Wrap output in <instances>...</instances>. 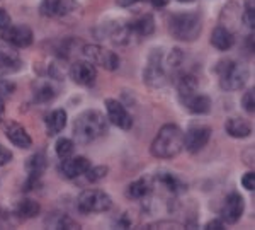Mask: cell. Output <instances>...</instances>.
<instances>
[{
  "label": "cell",
  "instance_id": "14",
  "mask_svg": "<svg viewBox=\"0 0 255 230\" xmlns=\"http://www.w3.org/2000/svg\"><path fill=\"white\" fill-rule=\"evenodd\" d=\"M90 167V160L85 157H68L63 159L60 166V172L67 179H77L84 176Z\"/></svg>",
  "mask_w": 255,
  "mask_h": 230
},
{
  "label": "cell",
  "instance_id": "21",
  "mask_svg": "<svg viewBox=\"0 0 255 230\" xmlns=\"http://www.w3.org/2000/svg\"><path fill=\"white\" fill-rule=\"evenodd\" d=\"M226 133L233 138H247L250 133H252V128H250L249 121L242 120V118H230L225 125Z\"/></svg>",
  "mask_w": 255,
  "mask_h": 230
},
{
  "label": "cell",
  "instance_id": "11",
  "mask_svg": "<svg viewBox=\"0 0 255 230\" xmlns=\"http://www.w3.org/2000/svg\"><path fill=\"white\" fill-rule=\"evenodd\" d=\"M244 210H245V203L242 195H238L237 191L230 193L225 200L223 210H221V220L230 225L237 224L242 219V215H244Z\"/></svg>",
  "mask_w": 255,
  "mask_h": 230
},
{
  "label": "cell",
  "instance_id": "27",
  "mask_svg": "<svg viewBox=\"0 0 255 230\" xmlns=\"http://www.w3.org/2000/svg\"><path fill=\"white\" fill-rule=\"evenodd\" d=\"M53 219L55 220H46L48 225H51L53 229H79V224H77L75 220H72L68 215H65V213H56V215H53Z\"/></svg>",
  "mask_w": 255,
  "mask_h": 230
},
{
  "label": "cell",
  "instance_id": "29",
  "mask_svg": "<svg viewBox=\"0 0 255 230\" xmlns=\"http://www.w3.org/2000/svg\"><path fill=\"white\" fill-rule=\"evenodd\" d=\"M108 174V167L106 166H97V167H89V171L85 172V178H87L89 183H97V181H101L104 176Z\"/></svg>",
  "mask_w": 255,
  "mask_h": 230
},
{
  "label": "cell",
  "instance_id": "5",
  "mask_svg": "<svg viewBox=\"0 0 255 230\" xmlns=\"http://www.w3.org/2000/svg\"><path fill=\"white\" fill-rule=\"evenodd\" d=\"M143 80L148 87H163V85L168 82V73L165 68V63H163V53L162 50H153L151 55L148 56L146 67L143 70Z\"/></svg>",
  "mask_w": 255,
  "mask_h": 230
},
{
  "label": "cell",
  "instance_id": "8",
  "mask_svg": "<svg viewBox=\"0 0 255 230\" xmlns=\"http://www.w3.org/2000/svg\"><path fill=\"white\" fill-rule=\"evenodd\" d=\"M211 128L204 125H197V126H191L186 135H184V147L189 154H197L208 145L209 138H211Z\"/></svg>",
  "mask_w": 255,
  "mask_h": 230
},
{
  "label": "cell",
  "instance_id": "19",
  "mask_svg": "<svg viewBox=\"0 0 255 230\" xmlns=\"http://www.w3.org/2000/svg\"><path fill=\"white\" fill-rule=\"evenodd\" d=\"M46 133L49 137L58 135L61 130L67 126V111L65 109H55L46 116Z\"/></svg>",
  "mask_w": 255,
  "mask_h": 230
},
{
  "label": "cell",
  "instance_id": "1",
  "mask_svg": "<svg viewBox=\"0 0 255 230\" xmlns=\"http://www.w3.org/2000/svg\"><path fill=\"white\" fill-rule=\"evenodd\" d=\"M109 130V121L101 111L89 109L79 114V118L73 123V137L75 140L87 145V143L96 142L97 138L104 137Z\"/></svg>",
  "mask_w": 255,
  "mask_h": 230
},
{
  "label": "cell",
  "instance_id": "25",
  "mask_svg": "<svg viewBox=\"0 0 255 230\" xmlns=\"http://www.w3.org/2000/svg\"><path fill=\"white\" fill-rule=\"evenodd\" d=\"M151 191V186L146 179H138L134 183H131L128 186V196L133 200H141V198H146L148 193Z\"/></svg>",
  "mask_w": 255,
  "mask_h": 230
},
{
  "label": "cell",
  "instance_id": "36",
  "mask_svg": "<svg viewBox=\"0 0 255 230\" xmlns=\"http://www.w3.org/2000/svg\"><path fill=\"white\" fill-rule=\"evenodd\" d=\"M206 229L209 230H220V229H223V220H211L209 224H206Z\"/></svg>",
  "mask_w": 255,
  "mask_h": 230
},
{
  "label": "cell",
  "instance_id": "23",
  "mask_svg": "<svg viewBox=\"0 0 255 230\" xmlns=\"http://www.w3.org/2000/svg\"><path fill=\"white\" fill-rule=\"evenodd\" d=\"M39 212H41V207H39V203L38 201H34V200H20L17 201V205H15V208H14V213L19 217V219H34L36 215H39Z\"/></svg>",
  "mask_w": 255,
  "mask_h": 230
},
{
  "label": "cell",
  "instance_id": "35",
  "mask_svg": "<svg viewBox=\"0 0 255 230\" xmlns=\"http://www.w3.org/2000/svg\"><path fill=\"white\" fill-rule=\"evenodd\" d=\"M9 24H10V15L7 14V12L3 10V9H0V31L5 29Z\"/></svg>",
  "mask_w": 255,
  "mask_h": 230
},
{
  "label": "cell",
  "instance_id": "30",
  "mask_svg": "<svg viewBox=\"0 0 255 230\" xmlns=\"http://www.w3.org/2000/svg\"><path fill=\"white\" fill-rule=\"evenodd\" d=\"M244 22L247 27L255 26V10H254V0H245V10H244Z\"/></svg>",
  "mask_w": 255,
  "mask_h": 230
},
{
  "label": "cell",
  "instance_id": "13",
  "mask_svg": "<svg viewBox=\"0 0 255 230\" xmlns=\"http://www.w3.org/2000/svg\"><path fill=\"white\" fill-rule=\"evenodd\" d=\"M75 7L73 0H43L39 10L44 17H63L75 10Z\"/></svg>",
  "mask_w": 255,
  "mask_h": 230
},
{
  "label": "cell",
  "instance_id": "31",
  "mask_svg": "<svg viewBox=\"0 0 255 230\" xmlns=\"http://www.w3.org/2000/svg\"><path fill=\"white\" fill-rule=\"evenodd\" d=\"M254 104H255V96H254V89L247 90L244 94V99H242V106H244V109L247 113H254Z\"/></svg>",
  "mask_w": 255,
  "mask_h": 230
},
{
  "label": "cell",
  "instance_id": "38",
  "mask_svg": "<svg viewBox=\"0 0 255 230\" xmlns=\"http://www.w3.org/2000/svg\"><path fill=\"white\" fill-rule=\"evenodd\" d=\"M168 2H170V0H151L153 7H157V9H162V7H165Z\"/></svg>",
  "mask_w": 255,
  "mask_h": 230
},
{
  "label": "cell",
  "instance_id": "9",
  "mask_svg": "<svg viewBox=\"0 0 255 230\" xmlns=\"http://www.w3.org/2000/svg\"><path fill=\"white\" fill-rule=\"evenodd\" d=\"M2 31V39L15 48H27L32 43V39H34L31 27H27L26 24H15V26L9 24Z\"/></svg>",
  "mask_w": 255,
  "mask_h": 230
},
{
  "label": "cell",
  "instance_id": "20",
  "mask_svg": "<svg viewBox=\"0 0 255 230\" xmlns=\"http://www.w3.org/2000/svg\"><path fill=\"white\" fill-rule=\"evenodd\" d=\"M235 38H233V32L226 29L225 26H218L211 34V44L220 51H226L233 46Z\"/></svg>",
  "mask_w": 255,
  "mask_h": 230
},
{
  "label": "cell",
  "instance_id": "6",
  "mask_svg": "<svg viewBox=\"0 0 255 230\" xmlns=\"http://www.w3.org/2000/svg\"><path fill=\"white\" fill-rule=\"evenodd\" d=\"M113 207V200L101 190H85L77 198V208L82 213H102Z\"/></svg>",
  "mask_w": 255,
  "mask_h": 230
},
{
  "label": "cell",
  "instance_id": "12",
  "mask_svg": "<svg viewBox=\"0 0 255 230\" xmlns=\"http://www.w3.org/2000/svg\"><path fill=\"white\" fill-rule=\"evenodd\" d=\"M106 109H108V120L121 130H129L133 126L131 114L128 113L125 106L116 99H106Z\"/></svg>",
  "mask_w": 255,
  "mask_h": 230
},
{
  "label": "cell",
  "instance_id": "18",
  "mask_svg": "<svg viewBox=\"0 0 255 230\" xmlns=\"http://www.w3.org/2000/svg\"><path fill=\"white\" fill-rule=\"evenodd\" d=\"M128 27H129L133 38L134 36L145 38V36H150L151 32L155 31V20L150 14H143V15H139V17L131 20V22L128 24Z\"/></svg>",
  "mask_w": 255,
  "mask_h": 230
},
{
  "label": "cell",
  "instance_id": "32",
  "mask_svg": "<svg viewBox=\"0 0 255 230\" xmlns=\"http://www.w3.org/2000/svg\"><path fill=\"white\" fill-rule=\"evenodd\" d=\"M15 90V85L12 84V82H9V80H0V99L2 97H9V96H12V92Z\"/></svg>",
  "mask_w": 255,
  "mask_h": 230
},
{
  "label": "cell",
  "instance_id": "22",
  "mask_svg": "<svg viewBox=\"0 0 255 230\" xmlns=\"http://www.w3.org/2000/svg\"><path fill=\"white\" fill-rule=\"evenodd\" d=\"M22 68V61L19 56L12 55V53L0 51V77L12 75V73L19 72Z\"/></svg>",
  "mask_w": 255,
  "mask_h": 230
},
{
  "label": "cell",
  "instance_id": "7",
  "mask_svg": "<svg viewBox=\"0 0 255 230\" xmlns=\"http://www.w3.org/2000/svg\"><path fill=\"white\" fill-rule=\"evenodd\" d=\"M82 53L92 65H99V67L106 68V70L113 72L119 68V56L114 51L108 50L99 44H85L82 48Z\"/></svg>",
  "mask_w": 255,
  "mask_h": 230
},
{
  "label": "cell",
  "instance_id": "33",
  "mask_svg": "<svg viewBox=\"0 0 255 230\" xmlns=\"http://www.w3.org/2000/svg\"><path fill=\"white\" fill-rule=\"evenodd\" d=\"M242 184H244L245 190L254 191L255 190V174L254 172H247L244 178H242Z\"/></svg>",
  "mask_w": 255,
  "mask_h": 230
},
{
  "label": "cell",
  "instance_id": "3",
  "mask_svg": "<svg viewBox=\"0 0 255 230\" xmlns=\"http://www.w3.org/2000/svg\"><path fill=\"white\" fill-rule=\"evenodd\" d=\"M215 70L218 73L220 87L228 92L242 89L249 80V68L235 60H221Z\"/></svg>",
  "mask_w": 255,
  "mask_h": 230
},
{
  "label": "cell",
  "instance_id": "10",
  "mask_svg": "<svg viewBox=\"0 0 255 230\" xmlns=\"http://www.w3.org/2000/svg\"><path fill=\"white\" fill-rule=\"evenodd\" d=\"M70 79L75 84L84 85V87H90L96 84L97 79V70L89 60H80L70 67Z\"/></svg>",
  "mask_w": 255,
  "mask_h": 230
},
{
  "label": "cell",
  "instance_id": "40",
  "mask_svg": "<svg viewBox=\"0 0 255 230\" xmlns=\"http://www.w3.org/2000/svg\"><path fill=\"white\" fill-rule=\"evenodd\" d=\"M177 2H180V3H191V2H194V0H177Z\"/></svg>",
  "mask_w": 255,
  "mask_h": 230
},
{
  "label": "cell",
  "instance_id": "24",
  "mask_svg": "<svg viewBox=\"0 0 255 230\" xmlns=\"http://www.w3.org/2000/svg\"><path fill=\"white\" fill-rule=\"evenodd\" d=\"M46 166H48V160L44 157V154H34L27 159L26 162V169L29 172V178H41L43 172L46 171Z\"/></svg>",
  "mask_w": 255,
  "mask_h": 230
},
{
  "label": "cell",
  "instance_id": "2",
  "mask_svg": "<svg viewBox=\"0 0 255 230\" xmlns=\"http://www.w3.org/2000/svg\"><path fill=\"white\" fill-rule=\"evenodd\" d=\"M184 149V131L177 125H163L151 142L150 152L157 159H174Z\"/></svg>",
  "mask_w": 255,
  "mask_h": 230
},
{
  "label": "cell",
  "instance_id": "17",
  "mask_svg": "<svg viewBox=\"0 0 255 230\" xmlns=\"http://www.w3.org/2000/svg\"><path fill=\"white\" fill-rule=\"evenodd\" d=\"M58 94V89L53 85L49 79H38L32 84V99L36 102H49L53 101Z\"/></svg>",
  "mask_w": 255,
  "mask_h": 230
},
{
  "label": "cell",
  "instance_id": "28",
  "mask_svg": "<svg viewBox=\"0 0 255 230\" xmlns=\"http://www.w3.org/2000/svg\"><path fill=\"white\" fill-rule=\"evenodd\" d=\"M73 152H75V143L70 140V138H60V140L56 142V155H58L61 160L72 157Z\"/></svg>",
  "mask_w": 255,
  "mask_h": 230
},
{
  "label": "cell",
  "instance_id": "15",
  "mask_svg": "<svg viewBox=\"0 0 255 230\" xmlns=\"http://www.w3.org/2000/svg\"><path fill=\"white\" fill-rule=\"evenodd\" d=\"M5 137L9 138V140L14 143L15 147H19V149H29L32 145V140L29 137V133L26 131L22 125H19V123H7L5 125Z\"/></svg>",
  "mask_w": 255,
  "mask_h": 230
},
{
  "label": "cell",
  "instance_id": "34",
  "mask_svg": "<svg viewBox=\"0 0 255 230\" xmlns=\"http://www.w3.org/2000/svg\"><path fill=\"white\" fill-rule=\"evenodd\" d=\"M12 160V152L9 149H5V147L0 143V167L5 166V164H9Z\"/></svg>",
  "mask_w": 255,
  "mask_h": 230
},
{
  "label": "cell",
  "instance_id": "37",
  "mask_svg": "<svg viewBox=\"0 0 255 230\" xmlns=\"http://www.w3.org/2000/svg\"><path fill=\"white\" fill-rule=\"evenodd\" d=\"M138 2H143V0H116V3L119 7H131Z\"/></svg>",
  "mask_w": 255,
  "mask_h": 230
},
{
  "label": "cell",
  "instance_id": "4",
  "mask_svg": "<svg viewBox=\"0 0 255 230\" xmlns=\"http://www.w3.org/2000/svg\"><path fill=\"white\" fill-rule=\"evenodd\" d=\"M203 22L201 17L194 12H180L172 14L168 19V31L179 41H194L201 34Z\"/></svg>",
  "mask_w": 255,
  "mask_h": 230
},
{
  "label": "cell",
  "instance_id": "39",
  "mask_svg": "<svg viewBox=\"0 0 255 230\" xmlns=\"http://www.w3.org/2000/svg\"><path fill=\"white\" fill-rule=\"evenodd\" d=\"M3 113H5V104H3V101L0 99V121H2V118H3Z\"/></svg>",
  "mask_w": 255,
  "mask_h": 230
},
{
  "label": "cell",
  "instance_id": "26",
  "mask_svg": "<svg viewBox=\"0 0 255 230\" xmlns=\"http://www.w3.org/2000/svg\"><path fill=\"white\" fill-rule=\"evenodd\" d=\"M155 181H157L158 184H162V186L170 193H180L184 190V184L180 183L174 174H168V172H160L157 178H155Z\"/></svg>",
  "mask_w": 255,
  "mask_h": 230
},
{
  "label": "cell",
  "instance_id": "16",
  "mask_svg": "<svg viewBox=\"0 0 255 230\" xmlns=\"http://www.w3.org/2000/svg\"><path fill=\"white\" fill-rule=\"evenodd\" d=\"M182 102V106H186V109L192 114H208L211 111V99L204 94H191L186 96L182 99H179Z\"/></svg>",
  "mask_w": 255,
  "mask_h": 230
}]
</instances>
